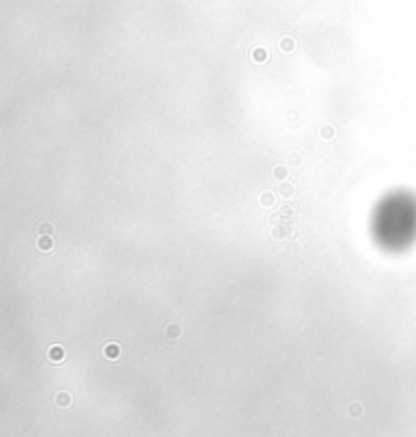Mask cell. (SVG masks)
<instances>
[{"instance_id":"6da1fadb","label":"cell","mask_w":416,"mask_h":437,"mask_svg":"<svg viewBox=\"0 0 416 437\" xmlns=\"http://www.w3.org/2000/svg\"><path fill=\"white\" fill-rule=\"evenodd\" d=\"M101 352H103V356H106L108 360H118L120 358V344H116V342H110V344H106L101 348Z\"/></svg>"},{"instance_id":"7a4b0ae2","label":"cell","mask_w":416,"mask_h":437,"mask_svg":"<svg viewBox=\"0 0 416 437\" xmlns=\"http://www.w3.org/2000/svg\"><path fill=\"white\" fill-rule=\"evenodd\" d=\"M49 358L53 360V362H61V360L65 358V352H63V348H61V346H57V344H55V346H51V348H49Z\"/></svg>"},{"instance_id":"3957f363","label":"cell","mask_w":416,"mask_h":437,"mask_svg":"<svg viewBox=\"0 0 416 437\" xmlns=\"http://www.w3.org/2000/svg\"><path fill=\"white\" fill-rule=\"evenodd\" d=\"M37 246H39L41 250H51V248H53V240H51V236H49V238L43 236V238L37 242Z\"/></svg>"},{"instance_id":"277c9868","label":"cell","mask_w":416,"mask_h":437,"mask_svg":"<svg viewBox=\"0 0 416 437\" xmlns=\"http://www.w3.org/2000/svg\"><path fill=\"white\" fill-rule=\"evenodd\" d=\"M167 335H169L171 339H175L177 335H181V329H179L177 325H169V327H167Z\"/></svg>"},{"instance_id":"5b68a950","label":"cell","mask_w":416,"mask_h":437,"mask_svg":"<svg viewBox=\"0 0 416 437\" xmlns=\"http://www.w3.org/2000/svg\"><path fill=\"white\" fill-rule=\"evenodd\" d=\"M51 232H53V226H51V224H41L39 226V234H43V236L49 234L51 236Z\"/></svg>"},{"instance_id":"8992f818","label":"cell","mask_w":416,"mask_h":437,"mask_svg":"<svg viewBox=\"0 0 416 437\" xmlns=\"http://www.w3.org/2000/svg\"><path fill=\"white\" fill-rule=\"evenodd\" d=\"M57 403H59L61 407H67V405L71 403V401H69V395H65V393H61V395L57 397Z\"/></svg>"},{"instance_id":"52a82bcc","label":"cell","mask_w":416,"mask_h":437,"mask_svg":"<svg viewBox=\"0 0 416 437\" xmlns=\"http://www.w3.org/2000/svg\"><path fill=\"white\" fill-rule=\"evenodd\" d=\"M290 47H294V43H292L290 39H284V41H282V51H284V53H290Z\"/></svg>"},{"instance_id":"ba28073f","label":"cell","mask_w":416,"mask_h":437,"mask_svg":"<svg viewBox=\"0 0 416 437\" xmlns=\"http://www.w3.org/2000/svg\"><path fill=\"white\" fill-rule=\"evenodd\" d=\"M254 59H256V61H264V59H266V53H264V49H256V53H254Z\"/></svg>"},{"instance_id":"9c48e42d","label":"cell","mask_w":416,"mask_h":437,"mask_svg":"<svg viewBox=\"0 0 416 437\" xmlns=\"http://www.w3.org/2000/svg\"><path fill=\"white\" fill-rule=\"evenodd\" d=\"M294 193V187H290V185H282V196H286V198H290Z\"/></svg>"},{"instance_id":"30bf717a","label":"cell","mask_w":416,"mask_h":437,"mask_svg":"<svg viewBox=\"0 0 416 437\" xmlns=\"http://www.w3.org/2000/svg\"><path fill=\"white\" fill-rule=\"evenodd\" d=\"M321 136H323V138H331V136H333V128H331V126L321 128Z\"/></svg>"},{"instance_id":"8fae6325","label":"cell","mask_w":416,"mask_h":437,"mask_svg":"<svg viewBox=\"0 0 416 437\" xmlns=\"http://www.w3.org/2000/svg\"><path fill=\"white\" fill-rule=\"evenodd\" d=\"M274 175H276V177H278V179H282V177H284V175H286V171H284V169H282V167H280V169H274Z\"/></svg>"}]
</instances>
